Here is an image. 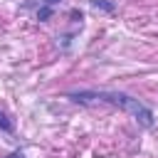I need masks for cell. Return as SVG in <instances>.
Here are the masks:
<instances>
[{
    "instance_id": "cell-2",
    "label": "cell",
    "mask_w": 158,
    "mask_h": 158,
    "mask_svg": "<svg viewBox=\"0 0 158 158\" xmlns=\"http://www.w3.org/2000/svg\"><path fill=\"white\" fill-rule=\"evenodd\" d=\"M89 2H91L94 10H104V12H114L116 10V5L111 0H89Z\"/></svg>"
},
{
    "instance_id": "cell-4",
    "label": "cell",
    "mask_w": 158,
    "mask_h": 158,
    "mask_svg": "<svg viewBox=\"0 0 158 158\" xmlns=\"http://www.w3.org/2000/svg\"><path fill=\"white\" fill-rule=\"evenodd\" d=\"M49 15H52V7H49V5H42V7L37 10V20H42V22L49 20Z\"/></svg>"
},
{
    "instance_id": "cell-6",
    "label": "cell",
    "mask_w": 158,
    "mask_h": 158,
    "mask_svg": "<svg viewBox=\"0 0 158 158\" xmlns=\"http://www.w3.org/2000/svg\"><path fill=\"white\" fill-rule=\"evenodd\" d=\"M57 2H59V0H44V5H49V7H54Z\"/></svg>"
},
{
    "instance_id": "cell-5",
    "label": "cell",
    "mask_w": 158,
    "mask_h": 158,
    "mask_svg": "<svg viewBox=\"0 0 158 158\" xmlns=\"http://www.w3.org/2000/svg\"><path fill=\"white\" fill-rule=\"evenodd\" d=\"M7 158H25V153H22V151H15V153H10Z\"/></svg>"
},
{
    "instance_id": "cell-1",
    "label": "cell",
    "mask_w": 158,
    "mask_h": 158,
    "mask_svg": "<svg viewBox=\"0 0 158 158\" xmlns=\"http://www.w3.org/2000/svg\"><path fill=\"white\" fill-rule=\"evenodd\" d=\"M72 101H77V104H94V101H101V104H111V106H118V109H123L128 116H133L136 118V123H141L143 128H151L156 121H153V111L146 106V104H141L136 96H131V94H123V91H72V94H67Z\"/></svg>"
},
{
    "instance_id": "cell-3",
    "label": "cell",
    "mask_w": 158,
    "mask_h": 158,
    "mask_svg": "<svg viewBox=\"0 0 158 158\" xmlns=\"http://www.w3.org/2000/svg\"><path fill=\"white\" fill-rule=\"evenodd\" d=\"M0 131H5V133H12L15 131V126H12V121L7 118L5 111H0Z\"/></svg>"
}]
</instances>
